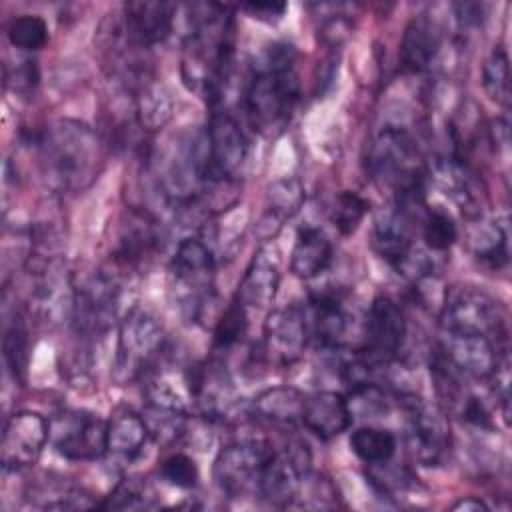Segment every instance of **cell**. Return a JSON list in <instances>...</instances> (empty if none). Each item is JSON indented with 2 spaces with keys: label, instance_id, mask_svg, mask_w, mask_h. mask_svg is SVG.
Instances as JSON below:
<instances>
[{
  "label": "cell",
  "instance_id": "obj_3",
  "mask_svg": "<svg viewBox=\"0 0 512 512\" xmlns=\"http://www.w3.org/2000/svg\"><path fill=\"white\" fill-rule=\"evenodd\" d=\"M44 174L60 190H82L96 174L98 138L80 122L60 120L38 138Z\"/></svg>",
  "mask_w": 512,
  "mask_h": 512
},
{
  "label": "cell",
  "instance_id": "obj_10",
  "mask_svg": "<svg viewBox=\"0 0 512 512\" xmlns=\"http://www.w3.org/2000/svg\"><path fill=\"white\" fill-rule=\"evenodd\" d=\"M106 424L98 414L68 410L50 422V438L66 460L88 462L106 454Z\"/></svg>",
  "mask_w": 512,
  "mask_h": 512
},
{
  "label": "cell",
  "instance_id": "obj_38",
  "mask_svg": "<svg viewBox=\"0 0 512 512\" xmlns=\"http://www.w3.org/2000/svg\"><path fill=\"white\" fill-rule=\"evenodd\" d=\"M248 328V310L234 298L214 328V348L226 350L242 340Z\"/></svg>",
  "mask_w": 512,
  "mask_h": 512
},
{
  "label": "cell",
  "instance_id": "obj_35",
  "mask_svg": "<svg viewBox=\"0 0 512 512\" xmlns=\"http://www.w3.org/2000/svg\"><path fill=\"white\" fill-rule=\"evenodd\" d=\"M6 36L14 48L34 52L48 42V26L36 14H22L10 20Z\"/></svg>",
  "mask_w": 512,
  "mask_h": 512
},
{
  "label": "cell",
  "instance_id": "obj_22",
  "mask_svg": "<svg viewBox=\"0 0 512 512\" xmlns=\"http://www.w3.org/2000/svg\"><path fill=\"white\" fill-rule=\"evenodd\" d=\"M304 320L308 340L312 338L324 350H340L348 332V314L338 296L326 292L312 294L308 304H304Z\"/></svg>",
  "mask_w": 512,
  "mask_h": 512
},
{
  "label": "cell",
  "instance_id": "obj_39",
  "mask_svg": "<svg viewBox=\"0 0 512 512\" xmlns=\"http://www.w3.org/2000/svg\"><path fill=\"white\" fill-rule=\"evenodd\" d=\"M160 478L176 488H182V490H190L198 484V478H200V472H198V466L194 462V458H190L188 454H182V452H176L172 456H168L160 468Z\"/></svg>",
  "mask_w": 512,
  "mask_h": 512
},
{
  "label": "cell",
  "instance_id": "obj_43",
  "mask_svg": "<svg viewBox=\"0 0 512 512\" xmlns=\"http://www.w3.org/2000/svg\"><path fill=\"white\" fill-rule=\"evenodd\" d=\"M452 510H460V512H490V506L476 498V496H468V498H462L458 502L452 504Z\"/></svg>",
  "mask_w": 512,
  "mask_h": 512
},
{
  "label": "cell",
  "instance_id": "obj_14",
  "mask_svg": "<svg viewBox=\"0 0 512 512\" xmlns=\"http://www.w3.org/2000/svg\"><path fill=\"white\" fill-rule=\"evenodd\" d=\"M204 134L210 184L234 178L248 158V140L240 124L228 112L218 110L210 116Z\"/></svg>",
  "mask_w": 512,
  "mask_h": 512
},
{
  "label": "cell",
  "instance_id": "obj_37",
  "mask_svg": "<svg viewBox=\"0 0 512 512\" xmlns=\"http://www.w3.org/2000/svg\"><path fill=\"white\" fill-rule=\"evenodd\" d=\"M28 352H30L28 332H26L24 324L16 320L12 326L6 328L4 340H2L4 362L14 380H24L26 368H28V358H30Z\"/></svg>",
  "mask_w": 512,
  "mask_h": 512
},
{
  "label": "cell",
  "instance_id": "obj_7",
  "mask_svg": "<svg viewBox=\"0 0 512 512\" xmlns=\"http://www.w3.org/2000/svg\"><path fill=\"white\" fill-rule=\"evenodd\" d=\"M440 328L446 332L482 334L498 342L506 340V314L502 304L488 292L468 284H454L444 294Z\"/></svg>",
  "mask_w": 512,
  "mask_h": 512
},
{
  "label": "cell",
  "instance_id": "obj_28",
  "mask_svg": "<svg viewBox=\"0 0 512 512\" xmlns=\"http://www.w3.org/2000/svg\"><path fill=\"white\" fill-rule=\"evenodd\" d=\"M472 254L490 268H502L508 264V222L506 218L482 220L470 230Z\"/></svg>",
  "mask_w": 512,
  "mask_h": 512
},
{
  "label": "cell",
  "instance_id": "obj_6",
  "mask_svg": "<svg viewBox=\"0 0 512 512\" xmlns=\"http://www.w3.org/2000/svg\"><path fill=\"white\" fill-rule=\"evenodd\" d=\"M164 328L146 310L132 308L118 326L112 376L118 384L132 382L152 368L164 348Z\"/></svg>",
  "mask_w": 512,
  "mask_h": 512
},
{
  "label": "cell",
  "instance_id": "obj_21",
  "mask_svg": "<svg viewBox=\"0 0 512 512\" xmlns=\"http://www.w3.org/2000/svg\"><path fill=\"white\" fill-rule=\"evenodd\" d=\"M280 284V256L274 244H264L260 246L236 292L238 302L246 308V310H266L276 296Z\"/></svg>",
  "mask_w": 512,
  "mask_h": 512
},
{
  "label": "cell",
  "instance_id": "obj_23",
  "mask_svg": "<svg viewBox=\"0 0 512 512\" xmlns=\"http://www.w3.org/2000/svg\"><path fill=\"white\" fill-rule=\"evenodd\" d=\"M442 48V32L428 14L414 16L404 28L400 42V60L410 72L428 70Z\"/></svg>",
  "mask_w": 512,
  "mask_h": 512
},
{
  "label": "cell",
  "instance_id": "obj_24",
  "mask_svg": "<svg viewBox=\"0 0 512 512\" xmlns=\"http://www.w3.org/2000/svg\"><path fill=\"white\" fill-rule=\"evenodd\" d=\"M352 422L348 400L332 390H320L304 400L302 424L318 438H334Z\"/></svg>",
  "mask_w": 512,
  "mask_h": 512
},
{
  "label": "cell",
  "instance_id": "obj_13",
  "mask_svg": "<svg viewBox=\"0 0 512 512\" xmlns=\"http://www.w3.org/2000/svg\"><path fill=\"white\" fill-rule=\"evenodd\" d=\"M440 360L462 378L490 380L502 354L498 342L488 336L442 330Z\"/></svg>",
  "mask_w": 512,
  "mask_h": 512
},
{
  "label": "cell",
  "instance_id": "obj_8",
  "mask_svg": "<svg viewBox=\"0 0 512 512\" xmlns=\"http://www.w3.org/2000/svg\"><path fill=\"white\" fill-rule=\"evenodd\" d=\"M310 462V450L300 440L280 450H270L258 478L260 496L270 504L288 508L310 474Z\"/></svg>",
  "mask_w": 512,
  "mask_h": 512
},
{
  "label": "cell",
  "instance_id": "obj_41",
  "mask_svg": "<svg viewBox=\"0 0 512 512\" xmlns=\"http://www.w3.org/2000/svg\"><path fill=\"white\" fill-rule=\"evenodd\" d=\"M240 8L260 22L274 24V22L282 20L288 6L284 2H246Z\"/></svg>",
  "mask_w": 512,
  "mask_h": 512
},
{
  "label": "cell",
  "instance_id": "obj_32",
  "mask_svg": "<svg viewBox=\"0 0 512 512\" xmlns=\"http://www.w3.org/2000/svg\"><path fill=\"white\" fill-rule=\"evenodd\" d=\"M482 88L498 106H510V62L502 46H494L482 64Z\"/></svg>",
  "mask_w": 512,
  "mask_h": 512
},
{
  "label": "cell",
  "instance_id": "obj_19",
  "mask_svg": "<svg viewBox=\"0 0 512 512\" xmlns=\"http://www.w3.org/2000/svg\"><path fill=\"white\" fill-rule=\"evenodd\" d=\"M430 178L462 210V214L468 218L482 216L484 192L476 174L468 168L462 156L436 158Z\"/></svg>",
  "mask_w": 512,
  "mask_h": 512
},
{
  "label": "cell",
  "instance_id": "obj_4",
  "mask_svg": "<svg viewBox=\"0 0 512 512\" xmlns=\"http://www.w3.org/2000/svg\"><path fill=\"white\" fill-rule=\"evenodd\" d=\"M216 256L202 236H186L178 242L170 260V298L178 314L198 322L214 298Z\"/></svg>",
  "mask_w": 512,
  "mask_h": 512
},
{
  "label": "cell",
  "instance_id": "obj_5",
  "mask_svg": "<svg viewBox=\"0 0 512 512\" xmlns=\"http://www.w3.org/2000/svg\"><path fill=\"white\" fill-rule=\"evenodd\" d=\"M368 166L374 178L396 192V198L422 196V158L414 136L406 128H382L370 146Z\"/></svg>",
  "mask_w": 512,
  "mask_h": 512
},
{
  "label": "cell",
  "instance_id": "obj_27",
  "mask_svg": "<svg viewBox=\"0 0 512 512\" xmlns=\"http://www.w3.org/2000/svg\"><path fill=\"white\" fill-rule=\"evenodd\" d=\"M304 400L306 396L294 386H274L254 398L252 410L258 418L270 424L292 426L302 422Z\"/></svg>",
  "mask_w": 512,
  "mask_h": 512
},
{
  "label": "cell",
  "instance_id": "obj_15",
  "mask_svg": "<svg viewBox=\"0 0 512 512\" xmlns=\"http://www.w3.org/2000/svg\"><path fill=\"white\" fill-rule=\"evenodd\" d=\"M50 438V422L32 410L14 412L2 432L0 462L6 470H22L40 458Z\"/></svg>",
  "mask_w": 512,
  "mask_h": 512
},
{
  "label": "cell",
  "instance_id": "obj_12",
  "mask_svg": "<svg viewBox=\"0 0 512 512\" xmlns=\"http://www.w3.org/2000/svg\"><path fill=\"white\" fill-rule=\"evenodd\" d=\"M406 332L408 324L402 308L388 296H376L366 314L360 354L372 364L394 362L406 340Z\"/></svg>",
  "mask_w": 512,
  "mask_h": 512
},
{
  "label": "cell",
  "instance_id": "obj_18",
  "mask_svg": "<svg viewBox=\"0 0 512 512\" xmlns=\"http://www.w3.org/2000/svg\"><path fill=\"white\" fill-rule=\"evenodd\" d=\"M162 248V226L146 210H130L120 224L114 262L122 268H138L146 264Z\"/></svg>",
  "mask_w": 512,
  "mask_h": 512
},
{
  "label": "cell",
  "instance_id": "obj_17",
  "mask_svg": "<svg viewBox=\"0 0 512 512\" xmlns=\"http://www.w3.org/2000/svg\"><path fill=\"white\" fill-rule=\"evenodd\" d=\"M308 342V330L304 320V308L290 304L276 308L264 322V352L276 366H292L304 352Z\"/></svg>",
  "mask_w": 512,
  "mask_h": 512
},
{
  "label": "cell",
  "instance_id": "obj_25",
  "mask_svg": "<svg viewBox=\"0 0 512 512\" xmlns=\"http://www.w3.org/2000/svg\"><path fill=\"white\" fill-rule=\"evenodd\" d=\"M334 258V248L326 232L318 226L298 230L290 254V270L300 280H312L328 270Z\"/></svg>",
  "mask_w": 512,
  "mask_h": 512
},
{
  "label": "cell",
  "instance_id": "obj_2",
  "mask_svg": "<svg viewBox=\"0 0 512 512\" xmlns=\"http://www.w3.org/2000/svg\"><path fill=\"white\" fill-rule=\"evenodd\" d=\"M296 58V50L290 44L270 46L246 86V118L264 136H276L292 118L300 96Z\"/></svg>",
  "mask_w": 512,
  "mask_h": 512
},
{
  "label": "cell",
  "instance_id": "obj_34",
  "mask_svg": "<svg viewBox=\"0 0 512 512\" xmlns=\"http://www.w3.org/2000/svg\"><path fill=\"white\" fill-rule=\"evenodd\" d=\"M422 238L428 250L446 252L458 238V226L446 210L428 208L422 220Z\"/></svg>",
  "mask_w": 512,
  "mask_h": 512
},
{
  "label": "cell",
  "instance_id": "obj_11",
  "mask_svg": "<svg viewBox=\"0 0 512 512\" xmlns=\"http://www.w3.org/2000/svg\"><path fill=\"white\" fill-rule=\"evenodd\" d=\"M270 446L262 440L248 438L224 446L214 460V480L230 498H240L258 488L262 466L270 454Z\"/></svg>",
  "mask_w": 512,
  "mask_h": 512
},
{
  "label": "cell",
  "instance_id": "obj_33",
  "mask_svg": "<svg viewBox=\"0 0 512 512\" xmlns=\"http://www.w3.org/2000/svg\"><path fill=\"white\" fill-rule=\"evenodd\" d=\"M142 418L146 422V428L150 432V438H154L160 444H168L176 440L186 430V410L156 404V402H144Z\"/></svg>",
  "mask_w": 512,
  "mask_h": 512
},
{
  "label": "cell",
  "instance_id": "obj_42",
  "mask_svg": "<svg viewBox=\"0 0 512 512\" xmlns=\"http://www.w3.org/2000/svg\"><path fill=\"white\" fill-rule=\"evenodd\" d=\"M452 8H454V14H456V20H458L460 28L480 26V22L484 18V6L482 4L464 2V4H454Z\"/></svg>",
  "mask_w": 512,
  "mask_h": 512
},
{
  "label": "cell",
  "instance_id": "obj_1",
  "mask_svg": "<svg viewBox=\"0 0 512 512\" xmlns=\"http://www.w3.org/2000/svg\"><path fill=\"white\" fill-rule=\"evenodd\" d=\"M190 32L182 52V80L208 104L222 100L234 62V26L228 6L200 2L188 6Z\"/></svg>",
  "mask_w": 512,
  "mask_h": 512
},
{
  "label": "cell",
  "instance_id": "obj_29",
  "mask_svg": "<svg viewBox=\"0 0 512 512\" xmlns=\"http://www.w3.org/2000/svg\"><path fill=\"white\" fill-rule=\"evenodd\" d=\"M174 110V100L168 88L160 82L144 78L138 84L136 96V118L144 130H158L170 118Z\"/></svg>",
  "mask_w": 512,
  "mask_h": 512
},
{
  "label": "cell",
  "instance_id": "obj_36",
  "mask_svg": "<svg viewBox=\"0 0 512 512\" xmlns=\"http://www.w3.org/2000/svg\"><path fill=\"white\" fill-rule=\"evenodd\" d=\"M368 208H370L368 200H364L356 192L344 190L334 198V204H332V210H330V220L342 236H350L358 230V226L364 220Z\"/></svg>",
  "mask_w": 512,
  "mask_h": 512
},
{
  "label": "cell",
  "instance_id": "obj_20",
  "mask_svg": "<svg viewBox=\"0 0 512 512\" xmlns=\"http://www.w3.org/2000/svg\"><path fill=\"white\" fill-rule=\"evenodd\" d=\"M176 10V4L162 0L126 2L122 32L126 40L138 48L154 46L170 34Z\"/></svg>",
  "mask_w": 512,
  "mask_h": 512
},
{
  "label": "cell",
  "instance_id": "obj_44",
  "mask_svg": "<svg viewBox=\"0 0 512 512\" xmlns=\"http://www.w3.org/2000/svg\"><path fill=\"white\" fill-rule=\"evenodd\" d=\"M492 140L496 148L508 150V120L506 118H496L492 126Z\"/></svg>",
  "mask_w": 512,
  "mask_h": 512
},
{
  "label": "cell",
  "instance_id": "obj_30",
  "mask_svg": "<svg viewBox=\"0 0 512 512\" xmlns=\"http://www.w3.org/2000/svg\"><path fill=\"white\" fill-rule=\"evenodd\" d=\"M396 446H398L396 436L390 430L376 428V426L356 428L350 436L352 452L368 466L388 462L394 456Z\"/></svg>",
  "mask_w": 512,
  "mask_h": 512
},
{
  "label": "cell",
  "instance_id": "obj_9",
  "mask_svg": "<svg viewBox=\"0 0 512 512\" xmlns=\"http://www.w3.org/2000/svg\"><path fill=\"white\" fill-rule=\"evenodd\" d=\"M400 398L406 414V442L412 456L426 466L440 464L450 446V430L444 414L414 394H402Z\"/></svg>",
  "mask_w": 512,
  "mask_h": 512
},
{
  "label": "cell",
  "instance_id": "obj_40",
  "mask_svg": "<svg viewBox=\"0 0 512 512\" xmlns=\"http://www.w3.org/2000/svg\"><path fill=\"white\" fill-rule=\"evenodd\" d=\"M146 492L136 480H122L116 484L112 494L106 498V502L100 508L106 510H136V508H146Z\"/></svg>",
  "mask_w": 512,
  "mask_h": 512
},
{
  "label": "cell",
  "instance_id": "obj_26",
  "mask_svg": "<svg viewBox=\"0 0 512 512\" xmlns=\"http://www.w3.org/2000/svg\"><path fill=\"white\" fill-rule=\"evenodd\" d=\"M148 438L150 432L142 414H136L130 408H122L114 412L106 424V454L130 462L144 450Z\"/></svg>",
  "mask_w": 512,
  "mask_h": 512
},
{
  "label": "cell",
  "instance_id": "obj_31",
  "mask_svg": "<svg viewBox=\"0 0 512 512\" xmlns=\"http://www.w3.org/2000/svg\"><path fill=\"white\" fill-rule=\"evenodd\" d=\"M304 204V186L296 176H286L268 186L266 194V216L280 228L282 222L290 220L300 212Z\"/></svg>",
  "mask_w": 512,
  "mask_h": 512
},
{
  "label": "cell",
  "instance_id": "obj_16",
  "mask_svg": "<svg viewBox=\"0 0 512 512\" xmlns=\"http://www.w3.org/2000/svg\"><path fill=\"white\" fill-rule=\"evenodd\" d=\"M422 206V198H396L388 208H382L374 220L372 244L374 250L392 266H396L414 248L416 214L414 208Z\"/></svg>",
  "mask_w": 512,
  "mask_h": 512
}]
</instances>
